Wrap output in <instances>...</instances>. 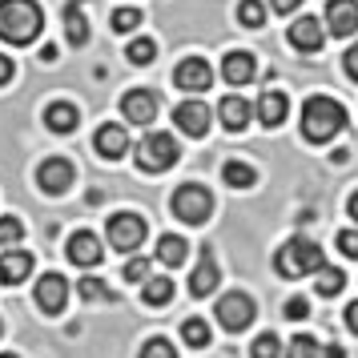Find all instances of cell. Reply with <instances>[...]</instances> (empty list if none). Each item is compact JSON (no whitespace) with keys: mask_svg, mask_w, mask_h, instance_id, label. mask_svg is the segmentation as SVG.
Listing matches in <instances>:
<instances>
[{"mask_svg":"<svg viewBox=\"0 0 358 358\" xmlns=\"http://www.w3.org/2000/svg\"><path fill=\"white\" fill-rule=\"evenodd\" d=\"M338 250L346 258H358V229H342L338 234Z\"/></svg>","mask_w":358,"mask_h":358,"instance_id":"f35d334b","label":"cell"},{"mask_svg":"<svg viewBox=\"0 0 358 358\" xmlns=\"http://www.w3.org/2000/svg\"><path fill=\"white\" fill-rule=\"evenodd\" d=\"M45 29V13L36 0H0V41L33 45Z\"/></svg>","mask_w":358,"mask_h":358,"instance_id":"6da1fadb","label":"cell"},{"mask_svg":"<svg viewBox=\"0 0 358 358\" xmlns=\"http://www.w3.org/2000/svg\"><path fill=\"white\" fill-rule=\"evenodd\" d=\"M286 358H322V350L310 334H294L290 346H286Z\"/></svg>","mask_w":358,"mask_h":358,"instance_id":"f1b7e54d","label":"cell"},{"mask_svg":"<svg viewBox=\"0 0 358 358\" xmlns=\"http://www.w3.org/2000/svg\"><path fill=\"white\" fill-rule=\"evenodd\" d=\"M149 306H169L173 302V282L169 278H145V290H141Z\"/></svg>","mask_w":358,"mask_h":358,"instance_id":"484cf974","label":"cell"},{"mask_svg":"<svg viewBox=\"0 0 358 358\" xmlns=\"http://www.w3.org/2000/svg\"><path fill=\"white\" fill-rule=\"evenodd\" d=\"M298 4H302V0H270V8H274V13H282V17H290Z\"/></svg>","mask_w":358,"mask_h":358,"instance_id":"60d3db41","label":"cell"},{"mask_svg":"<svg viewBox=\"0 0 358 358\" xmlns=\"http://www.w3.org/2000/svg\"><path fill=\"white\" fill-rule=\"evenodd\" d=\"M141 358H178V350H173L169 338H149L145 346H141Z\"/></svg>","mask_w":358,"mask_h":358,"instance_id":"e575fe53","label":"cell"},{"mask_svg":"<svg viewBox=\"0 0 358 358\" xmlns=\"http://www.w3.org/2000/svg\"><path fill=\"white\" fill-rule=\"evenodd\" d=\"M173 121H178V129L185 137H206L210 133V109H206V101H181L178 109H173Z\"/></svg>","mask_w":358,"mask_h":358,"instance_id":"30bf717a","label":"cell"},{"mask_svg":"<svg viewBox=\"0 0 358 358\" xmlns=\"http://www.w3.org/2000/svg\"><path fill=\"white\" fill-rule=\"evenodd\" d=\"M258 121L266 125V129H278L282 121H286V113H290V101H286V93H278V89H266L258 97Z\"/></svg>","mask_w":358,"mask_h":358,"instance_id":"2e32d148","label":"cell"},{"mask_svg":"<svg viewBox=\"0 0 358 358\" xmlns=\"http://www.w3.org/2000/svg\"><path fill=\"white\" fill-rule=\"evenodd\" d=\"M322 358H346V350L334 342V346H326V350H322Z\"/></svg>","mask_w":358,"mask_h":358,"instance_id":"ee69618b","label":"cell"},{"mask_svg":"<svg viewBox=\"0 0 358 358\" xmlns=\"http://www.w3.org/2000/svg\"><path fill=\"white\" fill-rule=\"evenodd\" d=\"M322 41H326V29H322V20L318 17H302V20H294L290 24V45L298 52H318L322 49Z\"/></svg>","mask_w":358,"mask_h":358,"instance_id":"9a60e30c","label":"cell"},{"mask_svg":"<svg viewBox=\"0 0 358 358\" xmlns=\"http://www.w3.org/2000/svg\"><path fill=\"white\" fill-rule=\"evenodd\" d=\"M217 117H222V125H226L229 133H242L245 125H250V117H254V105L245 97H222Z\"/></svg>","mask_w":358,"mask_h":358,"instance_id":"ffe728a7","label":"cell"},{"mask_svg":"<svg viewBox=\"0 0 358 358\" xmlns=\"http://www.w3.org/2000/svg\"><path fill=\"white\" fill-rule=\"evenodd\" d=\"M238 20H242L245 29H262V20H266V4H262V0H242V4H238Z\"/></svg>","mask_w":358,"mask_h":358,"instance_id":"f546056e","label":"cell"},{"mask_svg":"<svg viewBox=\"0 0 358 358\" xmlns=\"http://www.w3.org/2000/svg\"><path fill=\"white\" fill-rule=\"evenodd\" d=\"M149 278V258H129L125 262V282H145Z\"/></svg>","mask_w":358,"mask_h":358,"instance_id":"8d00e7d4","label":"cell"},{"mask_svg":"<svg viewBox=\"0 0 358 358\" xmlns=\"http://www.w3.org/2000/svg\"><path fill=\"white\" fill-rule=\"evenodd\" d=\"M77 121H81V113H77V105H69V101H52L49 109H45V125H49L52 133H73Z\"/></svg>","mask_w":358,"mask_h":358,"instance_id":"603a6c76","label":"cell"},{"mask_svg":"<svg viewBox=\"0 0 358 358\" xmlns=\"http://www.w3.org/2000/svg\"><path fill=\"white\" fill-rule=\"evenodd\" d=\"M8 81H13V61L0 52V85H8Z\"/></svg>","mask_w":358,"mask_h":358,"instance_id":"b9f144b4","label":"cell"},{"mask_svg":"<svg viewBox=\"0 0 358 358\" xmlns=\"http://www.w3.org/2000/svg\"><path fill=\"white\" fill-rule=\"evenodd\" d=\"M217 282H222V270H217V262L210 258V254H201L194 266V274H189V294L194 298H206V294L217 290Z\"/></svg>","mask_w":358,"mask_h":358,"instance_id":"e0dca14e","label":"cell"},{"mask_svg":"<svg viewBox=\"0 0 358 358\" xmlns=\"http://www.w3.org/2000/svg\"><path fill=\"white\" fill-rule=\"evenodd\" d=\"M342 65H346V77L350 81H358V41L346 49V57H342Z\"/></svg>","mask_w":358,"mask_h":358,"instance_id":"ab89813d","label":"cell"},{"mask_svg":"<svg viewBox=\"0 0 358 358\" xmlns=\"http://www.w3.org/2000/svg\"><path fill=\"white\" fill-rule=\"evenodd\" d=\"M222 178H226V185H234V189H250V185L258 181V169L250 162H226Z\"/></svg>","mask_w":358,"mask_h":358,"instance_id":"d4e9b609","label":"cell"},{"mask_svg":"<svg viewBox=\"0 0 358 358\" xmlns=\"http://www.w3.org/2000/svg\"><path fill=\"white\" fill-rule=\"evenodd\" d=\"M77 290H81V298L85 302H109V298H113V294H109V286H105V282H101V278H81V286H77Z\"/></svg>","mask_w":358,"mask_h":358,"instance_id":"d6a6232c","label":"cell"},{"mask_svg":"<svg viewBox=\"0 0 358 358\" xmlns=\"http://www.w3.org/2000/svg\"><path fill=\"white\" fill-rule=\"evenodd\" d=\"M342 286H346V274H342V270H334V266H322V270H318V282H314V290L322 294V298H338Z\"/></svg>","mask_w":358,"mask_h":358,"instance_id":"4316f807","label":"cell"},{"mask_svg":"<svg viewBox=\"0 0 358 358\" xmlns=\"http://www.w3.org/2000/svg\"><path fill=\"white\" fill-rule=\"evenodd\" d=\"M101 258H105V245H101L97 234H89V229H77L73 238H69V262L73 266H101Z\"/></svg>","mask_w":358,"mask_h":358,"instance_id":"8fae6325","label":"cell"},{"mask_svg":"<svg viewBox=\"0 0 358 358\" xmlns=\"http://www.w3.org/2000/svg\"><path fill=\"white\" fill-rule=\"evenodd\" d=\"M173 81H178V89H185V93H206L213 81V69L201 61V57H185L178 69H173Z\"/></svg>","mask_w":358,"mask_h":358,"instance_id":"9c48e42d","label":"cell"},{"mask_svg":"<svg viewBox=\"0 0 358 358\" xmlns=\"http://www.w3.org/2000/svg\"><path fill=\"white\" fill-rule=\"evenodd\" d=\"M346 210H350V217H355V222H358V189H355V194H350V201H346Z\"/></svg>","mask_w":358,"mask_h":358,"instance_id":"f6af8a7d","label":"cell"},{"mask_svg":"<svg viewBox=\"0 0 358 358\" xmlns=\"http://www.w3.org/2000/svg\"><path fill=\"white\" fill-rule=\"evenodd\" d=\"M145 217L141 213H113L109 217V242H113V250H121V254H133L137 245L145 242Z\"/></svg>","mask_w":358,"mask_h":358,"instance_id":"8992f818","label":"cell"},{"mask_svg":"<svg viewBox=\"0 0 358 358\" xmlns=\"http://www.w3.org/2000/svg\"><path fill=\"white\" fill-rule=\"evenodd\" d=\"M20 238H24L20 217H0V245H17Z\"/></svg>","mask_w":358,"mask_h":358,"instance_id":"836d02e7","label":"cell"},{"mask_svg":"<svg viewBox=\"0 0 358 358\" xmlns=\"http://www.w3.org/2000/svg\"><path fill=\"white\" fill-rule=\"evenodd\" d=\"M181 149L173 141V133H145L141 145H137V165L145 173H165L169 165H178Z\"/></svg>","mask_w":358,"mask_h":358,"instance_id":"277c9868","label":"cell"},{"mask_svg":"<svg viewBox=\"0 0 358 358\" xmlns=\"http://www.w3.org/2000/svg\"><path fill=\"white\" fill-rule=\"evenodd\" d=\"M306 314H310V302H306V298H302V294H298V298H290V302H286V318H290V322H302Z\"/></svg>","mask_w":358,"mask_h":358,"instance_id":"74e56055","label":"cell"},{"mask_svg":"<svg viewBox=\"0 0 358 358\" xmlns=\"http://www.w3.org/2000/svg\"><path fill=\"white\" fill-rule=\"evenodd\" d=\"M137 24H141V13H137V8H117L113 13V29L117 33H133Z\"/></svg>","mask_w":358,"mask_h":358,"instance_id":"d590c367","label":"cell"},{"mask_svg":"<svg viewBox=\"0 0 358 358\" xmlns=\"http://www.w3.org/2000/svg\"><path fill=\"white\" fill-rule=\"evenodd\" d=\"M346 326L358 334V302H350V306H346Z\"/></svg>","mask_w":358,"mask_h":358,"instance_id":"7bdbcfd3","label":"cell"},{"mask_svg":"<svg viewBox=\"0 0 358 358\" xmlns=\"http://www.w3.org/2000/svg\"><path fill=\"white\" fill-rule=\"evenodd\" d=\"M254 73H258V61H254V52H226V61H222V77H226L229 85H245L254 81Z\"/></svg>","mask_w":358,"mask_h":358,"instance_id":"d6986e66","label":"cell"},{"mask_svg":"<svg viewBox=\"0 0 358 358\" xmlns=\"http://www.w3.org/2000/svg\"><path fill=\"white\" fill-rule=\"evenodd\" d=\"M326 266L322 258V245L310 242V238H290V242L278 245L274 254V270L282 278H302V274H318Z\"/></svg>","mask_w":358,"mask_h":358,"instance_id":"3957f363","label":"cell"},{"mask_svg":"<svg viewBox=\"0 0 358 358\" xmlns=\"http://www.w3.org/2000/svg\"><path fill=\"white\" fill-rule=\"evenodd\" d=\"M121 113L129 125H149L153 117H157V97L149 93V89H129L125 97H121Z\"/></svg>","mask_w":358,"mask_h":358,"instance_id":"5bb4252c","label":"cell"},{"mask_svg":"<svg viewBox=\"0 0 358 358\" xmlns=\"http://www.w3.org/2000/svg\"><path fill=\"white\" fill-rule=\"evenodd\" d=\"M36 185L45 189V194H65L69 185H73V165L65 162V157H49V162H41V169H36Z\"/></svg>","mask_w":358,"mask_h":358,"instance_id":"7c38bea8","label":"cell"},{"mask_svg":"<svg viewBox=\"0 0 358 358\" xmlns=\"http://www.w3.org/2000/svg\"><path fill=\"white\" fill-rule=\"evenodd\" d=\"M173 213H178L185 226H201V222L213 213V194L206 189V185L185 181V185L173 189Z\"/></svg>","mask_w":358,"mask_h":358,"instance_id":"5b68a950","label":"cell"},{"mask_svg":"<svg viewBox=\"0 0 358 358\" xmlns=\"http://www.w3.org/2000/svg\"><path fill=\"white\" fill-rule=\"evenodd\" d=\"M181 338H185V346H210V326H206V318H185L181 322Z\"/></svg>","mask_w":358,"mask_h":358,"instance_id":"83f0119b","label":"cell"},{"mask_svg":"<svg viewBox=\"0 0 358 358\" xmlns=\"http://www.w3.org/2000/svg\"><path fill=\"white\" fill-rule=\"evenodd\" d=\"M36 306L45 310V314H61L69 302V282L61 274H45L41 282H36Z\"/></svg>","mask_w":358,"mask_h":358,"instance_id":"4fadbf2b","label":"cell"},{"mask_svg":"<svg viewBox=\"0 0 358 358\" xmlns=\"http://www.w3.org/2000/svg\"><path fill=\"white\" fill-rule=\"evenodd\" d=\"M217 322L226 326L229 334H238V330H245V326L254 322V298L242 290H229L217 298Z\"/></svg>","mask_w":358,"mask_h":358,"instance_id":"52a82bcc","label":"cell"},{"mask_svg":"<svg viewBox=\"0 0 358 358\" xmlns=\"http://www.w3.org/2000/svg\"><path fill=\"white\" fill-rule=\"evenodd\" d=\"M0 330H4V322H0Z\"/></svg>","mask_w":358,"mask_h":358,"instance_id":"7dc6e473","label":"cell"},{"mask_svg":"<svg viewBox=\"0 0 358 358\" xmlns=\"http://www.w3.org/2000/svg\"><path fill=\"white\" fill-rule=\"evenodd\" d=\"M157 57V45L149 41V36H137V41H129V61L133 65H149Z\"/></svg>","mask_w":358,"mask_h":358,"instance_id":"1f68e13d","label":"cell"},{"mask_svg":"<svg viewBox=\"0 0 358 358\" xmlns=\"http://www.w3.org/2000/svg\"><path fill=\"white\" fill-rule=\"evenodd\" d=\"M326 33L355 36L358 33V0H326Z\"/></svg>","mask_w":358,"mask_h":358,"instance_id":"ba28073f","label":"cell"},{"mask_svg":"<svg viewBox=\"0 0 358 358\" xmlns=\"http://www.w3.org/2000/svg\"><path fill=\"white\" fill-rule=\"evenodd\" d=\"M0 358H17V355H0Z\"/></svg>","mask_w":358,"mask_h":358,"instance_id":"bcb514c9","label":"cell"},{"mask_svg":"<svg viewBox=\"0 0 358 358\" xmlns=\"http://www.w3.org/2000/svg\"><path fill=\"white\" fill-rule=\"evenodd\" d=\"M185 254H189L185 238H178V234H162V238H157V254H153V258L162 262V266H181V262H185Z\"/></svg>","mask_w":358,"mask_h":358,"instance_id":"cb8c5ba5","label":"cell"},{"mask_svg":"<svg viewBox=\"0 0 358 358\" xmlns=\"http://www.w3.org/2000/svg\"><path fill=\"white\" fill-rule=\"evenodd\" d=\"M250 358H282V338L278 334H258L250 346Z\"/></svg>","mask_w":358,"mask_h":358,"instance_id":"4dcf8cb0","label":"cell"},{"mask_svg":"<svg viewBox=\"0 0 358 358\" xmlns=\"http://www.w3.org/2000/svg\"><path fill=\"white\" fill-rule=\"evenodd\" d=\"M29 274H33V254H24V250H4L0 254V282L4 286H17Z\"/></svg>","mask_w":358,"mask_h":358,"instance_id":"ac0fdd59","label":"cell"},{"mask_svg":"<svg viewBox=\"0 0 358 358\" xmlns=\"http://www.w3.org/2000/svg\"><path fill=\"white\" fill-rule=\"evenodd\" d=\"M93 145H97V153H101V157H109V162H117V157H121V153L129 149V133L121 129V125H113V121H109V125H101V129H97V137H93Z\"/></svg>","mask_w":358,"mask_h":358,"instance_id":"44dd1931","label":"cell"},{"mask_svg":"<svg viewBox=\"0 0 358 358\" xmlns=\"http://www.w3.org/2000/svg\"><path fill=\"white\" fill-rule=\"evenodd\" d=\"M85 4L89 0H69L65 4V36H69V45H89V20H85Z\"/></svg>","mask_w":358,"mask_h":358,"instance_id":"7402d4cb","label":"cell"},{"mask_svg":"<svg viewBox=\"0 0 358 358\" xmlns=\"http://www.w3.org/2000/svg\"><path fill=\"white\" fill-rule=\"evenodd\" d=\"M346 129V109H342L334 97H310L302 105V137L322 145L330 137H338Z\"/></svg>","mask_w":358,"mask_h":358,"instance_id":"7a4b0ae2","label":"cell"}]
</instances>
